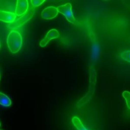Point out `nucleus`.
Masks as SVG:
<instances>
[{
  "label": "nucleus",
  "instance_id": "f257e3e1",
  "mask_svg": "<svg viewBox=\"0 0 130 130\" xmlns=\"http://www.w3.org/2000/svg\"><path fill=\"white\" fill-rule=\"evenodd\" d=\"M7 44L9 49L12 53H17L20 50L22 44L21 34L16 30L10 31L7 38Z\"/></svg>",
  "mask_w": 130,
  "mask_h": 130
},
{
  "label": "nucleus",
  "instance_id": "f03ea898",
  "mask_svg": "<svg viewBox=\"0 0 130 130\" xmlns=\"http://www.w3.org/2000/svg\"><path fill=\"white\" fill-rule=\"evenodd\" d=\"M57 9L59 13L64 16L69 22L74 24H77V22L74 17V15L72 11V5L70 3H68L64 5L59 6L57 7Z\"/></svg>",
  "mask_w": 130,
  "mask_h": 130
},
{
  "label": "nucleus",
  "instance_id": "7ed1b4c3",
  "mask_svg": "<svg viewBox=\"0 0 130 130\" xmlns=\"http://www.w3.org/2000/svg\"><path fill=\"white\" fill-rule=\"evenodd\" d=\"M35 12V8L31 7L29 11L27 12L25 14L21 16V17L17 19L16 21H14L13 23V24H12L11 26H10V27L15 28L23 25L32 17Z\"/></svg>",
  "mask_w": 130,
  "mask_h": 130
},
{
  "label": "nucleus",
  "instance_id": "20e7f679",
  "mask_svg": "<svg viewBox=\"0 0 130 130\" xmlns=\"http://www.w3.org/2000/svg\"><path fill=\"white\" fill-rule=\"evenodd\" d=\"M28 2L27 0L17 1L15 13L17 16H21L25 14L28 9Z\"/></svg>",
  "mask_w": 130,
  "mask_h": 130
},
{
  "label": "nucleus",
  "instance_id": "39448f33",
  "mask_svg": "<svg viewBox=\"0 0 130 130\" xmlns=\"http://www.w3.org/2000/svg\"><path fill=\"white\" fill-rule=\"evenodd\" d=\"M57 8L53 6H48L45 8L41 13V16L44 19H51L55 18L58 14Z\"/></svg>",
  "mask_w": 130,
  "mask_h": 130
},
{
  "label": "nucleus",
  "instance_id": "423d86ee",
  "mask_svg": "<svg viewBox=\"0 0 130 130\" xmlns=\"http://www.w3.org/2000/svg\"><path fill=\"white\" fill-rule=\"evenodd\" d=\"M59 34L57 29H51L49 30L47 32L45 38L43 39H42L40 42V46L42 47L46 46L51 40L57 38L59 37Z\"/></svg>",
  "mask_w": 130,
  "mask_h": 130
},
{
  "label": "nucleus",
  "instance_id": "0eeeda50",
  "mask_svg": "<svg viewBox=\"0 0 130 130\" xmlns=\"http://www.w3.org/2000/svg\"><path fill=\"white\" fill-rule=\"evenodd\" d=\"M16 18V15L15 13L2 10L0 11V19L4 22L13 23L15 21Z\"/></svg>",
  "mask_w": 130,
  "mask_h": 130
},
{
  "label": "nucleus",
  "instance_id": "6e6552de",
  "mask_svg": "<svg viewBox=\"0 0 130 130\" xmlns=\"http://www.w3.org/2000/svg\"><path fill=\"white\" fill-rule=\"evenodd\" d=\"M0 94V104L1 106L4 107H9L12 104L10 99L7 95L2 92H1Z\"/></svg>",
  "mask_w": 130,
  "mask_h": 130
},
{
  "label": "nucleus",
  "instance_id": "1a4fd4ad",
  "mask_svg": "<svg viewBox=\"0 0 130 130\" xmlns=\"http://www.w3.org/2000/svg\"><path fill=\"white\" fill-rule=\"evenodd\" d=\"M72 121L74 124L77 127L79 130H87L82 122H81L80 120L77 117H74L72 119Z\"/></svg>",
  "mask_w": 130,
  "mask_h": 130
},
{
  "label": "nucleus",
  "instance_id": "9d476101",
  "mask_svg": "<svg viewBox=\"0 0 130 130\" xmlns=\"http://www.w3.org/2000/svg\"><path fill=\"white\" fill-rule=\"evenodd\" d=\"M99 46L96 44H94L92 47V52H91V56L93 60H95L99 56Z\"/></svg>",
  "mask_w": 130,
  "mask_h": 130
},
{
  "label": "nucleus",
  "instance_id": "9b49d317",
  "mask_svg": "<svg viewBox=\"0 0 130 130\" xmlns=\"http://www.w3.org/2000/svg\"><path fill=\"white\" fill-rule=\"evenodd\" d=\"M122 96L126 101V104L127 107L130 109V92L124 91L122 92Z\"/></svg>",
  "mask_w": 130,
  "mask_h": 130
},
{
  "label": "nucleus",
  "instance_id": "f8f14e48",
  "mask_svg": "<svg viewBox=\"0 0 130 130\" xmlns=\"http://www.w3.org/2000/svg\"><path fill=\"white\" fill-rule=\"evenodd\" d=\"M120 56L123 60L130 62V50H126L122 52L121 53Z\"/></svg>",
  "mask_w": 130,
  "mask_h": 130
},
{
  "label": "nucleus",
  "instance_id": "ddd939ff",
  "mask_svg": "<svg viewBox=\"0 0 130 130\" xmlns=\"http://www.w3.org/2000/svg\"><path fill=\"white\" fill-rule=\"evenodd\" d=\"M31 4L34 6V7H38L40 5H41V4H42L45 1L44 0H31L30 1Z\"/></svg>",
  "mask_w": 130,
  "mask_h": 130
},
{
  "label": "nucleus",
  "instance_id": "4468645a",
  "mask_svg": "<svg viewBox=\"0 0 130 130\" xmlns=\"http://www.w3.org/2000/svg\"><path fill=\"white\" fill-rule=\"evenodd\" d=\"M1 130H2V129H1Z\"/></svg>",
  "mask_w": 130,
  "mask_h": 130
}]
</instances>
